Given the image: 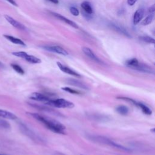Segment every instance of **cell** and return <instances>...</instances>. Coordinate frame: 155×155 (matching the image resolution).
Wrapping results in <instances>:
<instances>
[{"label":"cell","instance_id":"cell-1","mask_svg":"<svg viewBox=\"0 0 155 155\" xmlns=\"http://www.w3.org/2000/svg\"><path fill=\"white\" fill-rule=\"evenodd\" d=\"M36 120L44 124L48 130L58 134H65V127L59 121L35 113H27Z\"/></svg>","mask_w":155,"mask_h":155},{"label":"cell","instance_id":"cell-2","mask_svg":"<svg viewBox=\"0 0 155 155\" xmlns=\"http://www.w3.org/2000/svg\"><path fill=\"white\" fill-rule=\"evenodd\" d=\"M46 104L56 107V108H71L74 107V105L73 102L67 101L65 99L59 98L56 99H50Z\"/></svg>","mask_w":155,"mask_h":155},{"label":"cell","instance_id":"cell-3","mask_svg":"<svg viewBox=\"0 0 155 155\" xmlns=\"http://www.w3.org/2000/svg\"><path fill=\"white\" fill-rule=\"evenodd\" d=\"M93 139H95L96 140H97L98 142H102V143H106V144H108L110 146H112V147H114L115 148H119L120 150H124L125 151H130V150H129L128 148H125L124 147V146L122 145H120L116 142H114L113 141H112L111 140L107 138V137H101V136H97V137H93Z\"/></svg>","mask_w":155,"mask_h":155},{"label":"cell","instance_id":"cell-4","mask_svg":"<svg viewBox=\"0 0 155 155\" xmlns=\"http://www.w3.org/2000/svg\"><path fill=\"white\" fill-rule=\"evenodd\" d=\"M124 100L127 101H128L130 102H131L134 105L140 108L144 114H147V115H150V114H152V110L148 107H147L146 105H145V104H143L141 102H137V101H136L135 100H134L133 99L128 98V97H124Z\"/></svg>","mask_w":155,"mask_h":155},{"label":"cell","instance_id":"cell-5","mask_svg":"<svg viewBox=\"0 0 155 155\" xmlns=\"http://www.w3.org/2000/svg\"><path fill=\"white\" fill-rule=\"evenodd\" d=\"M42 48L47 51L56 53L58 54L63 55V56H67L68 54V53L62 47L59 45H53V46H43Z\"/></svg>","mask_w":155,"mask_h":155},{"label":"cell","instance_id":"cell-6","mask_svg":"<svg viewBox=\"0 0 155 155\" xmlns=\"http://www.w3.org/2000/svg\"><path fill=\"white\" fill-rule=\"evenodd\" d=\"M108 25L110 28H111L113 30L117 31L118 33H121L128 38H131V36L130 35V33L128 32V31L126 30V28H125L123 26H122L118 24L114 23V22H110L108 24Z\"/></svg>","mask_w":155,"mask_h":155},{"label":"cell","instance_id":"cell-7","mask_svg":"<svg viewBox=\"0 0 155 155\" xmlns=\"http://www.w3.org/2000/svg\"><path fill=\"white\" fill-rule=\"evenodd\" d=\"M56 64H57V65L58 66V67L59 68V69L62 71H63V72H64L67 74H68L72 75L73 76H75L76 78H81V76L80 74H79L78 73H77L74 70L71 69L68 67H67V66L62 64L61 62H58Z\"/></svg>","mask_w":155,"mask_h":155},{"label":"cell","instance_id":"cell-8","mask_svg":"<svg viewBox=\"0 0 155 155\" xmlns=\"http://www.w3.org/2000/svg\"><path fill=\"white\" fill-rule=\"evenodd\" d=\"M132 69L136 70L137 71L144 72V73H150V74H153L154 73V70L151 67L148 66L147 64H143V63H140L139 62Z\"/></svg>","mask_w":155,"mask_h":155},{"label":"cell","instance_id":"cell-9","mask_svg":"<svg viewBox=\"0 0 155 155\" xmlns=\"http://www.w3.org/2000/svg\"><path fill=\"white\" fill-rule=\"evenodd\" d=\"M50 13L52 14V15H53L54 17H56L58 19H59V20H61L62 21H64L65 23H66L67 24L73 27V28H79L78 24H76V22H74L73 21H71L70 19L65 18V16H62V15H60L59 13H55V12H51Z\"/></svg>","mask_w":155,"mask_h":155},{"label":"cell","instance_id":"cell-10","mask_svg":"<svg viewBox=\"0 0 155 155\" xmlns=\"http://www.w3.org/2000/svg\"><path fill=\"white\" fill-rule=\"evenodd\" d=\"M4 18L14 27H15V28H18L19 30H25L26 29L25 27L22 24H21L19 22H18V21L15 20L12 17L8 16L7 15H4Z\"/></svg>","mask_w":155,"mask_h":155},{"label":"cell","instance_id":"cell-11","mask_svg":"<svg viewBox=\"0 0 155 155\" xmlns=\"http://www.w3.org/2000/svg\"><path fill=\"white\" fill-rule=\"evenodd\" d=\"M82 51L84 52V53L88 56V58H90L91 60L95 61L97 63H100L101 64L102 62L101 61V60L94 54V53L88 47H84L82 48Z\"/></svg>","mask_w":155,"mask_h":155},{"label":"cell","instance_id":"cell-12","mask_svg":"<svg viewBox=\"0 0 155 155\" xmlns=\"http://www.w3.org/2000/svg\"><path fill=\"white\" fill-rule=\"evenodd\" d=\"M30 98L31 99H33L35 101L45 102V104L50 99L48 96H45V94L40 93H37V92L31 93L30 96Z\"/></svg>","mask_w":155,"mask_h":155},{"label":"cell","instance_id":"cell-13","mask_svg":"<svg viewBox=\"0 0 155 155\" xmlns=\"http://www.w3.org/2000/svg\"><path fill=\"white\" fill-rule=\"evenodd\" d=\"M144 15V9L143 8H138L134 13L133 16V23L136 25L140 22Z\"/></svg>","mask_w":155,"mask_h":155},{"label":"cell","instance_id":"cell-14","mask_svg":"<svg viewBox=\"0 0 155 155\" xmlns=\"http://www.w3.org/2000/svg\"><path fill=\"white\" fill-rule=\"evenodd\" d=\"M4 37L7 40L10 41V42H12L13 44H18V45H23V46H25V44L24 43V42H23L21 39L15 38L13 36L11 35H4Z\"/></svg>","mask_w":155,"mask_h":155},{"label":"cell","instance_id":"cell-15","mask_svg":"<svg viewBox=\"0 0 155 155\" xmlns=\"http://www.w3.org/2000/svg\"><path fill=\"white\" fill-rule=\"evenodd\" d=\"M81 7L84 12L88 15H91L93 13V9L90 2L87 1H84L81 4Z\"/></svg>","mask_w":155,"mask_h":155},{"label":"cell","instance_id":"cell-16","mask_svg":"<svg viewBox=\"0 0 155 155\" xmlns=\"http://www.w3.org/2000/svg\"><path fill=\"white\" fill-rule=\"evenodd\" d=\"M0 117L2 118L12 119V120L16 119L17 118V116L15 114L10 111L2 110H0Z\"/></svg>","mask_w":155,"mask_h":155},{"label":"cell","instance_id":"cell-17","mask_svg":"<svg viewBox=\"0 0 155 155\" xmlns=\"http://www.w3.org/2000/svg\"><path fill=\"white\" fill-rule=\"evenodd\" d=\"M68 83L71 84V85H74L78 87H80L81 88L83 89H87L88 87H87V85L85 84H84V83H82V82L78 81V80H76L74 79H70L69 80H68Z\"/></svg>","mask_w":155,"mask_h":155},{"label":"cell","instance_id":"cell-18","mask_svg":"<svg viewBox=\"0 0 155 155\" xmlns=\"http://www.w3.org/2000/svg\"><path fill=\"white\" fill-rule=\"evenodd\" d=\"M24 59H25L27 62L31 64H39L41 62V60L39 58L28 54L25 56V57Z\"/></svg>","mask_w":155,"mask_h":155},{"label":"cell","instance_id":"cell-19","mask_svg":"<svg viewBox=\"0 0 155 155\" xmlns=\"http://www.w3.org/2000/svg\"><path fill=\"white\" fill-rule=\"evenodd\" d=\"M116 111L122 115H126L128 114L129 110L128 108L125 105H119L116 108Z\"/></svg>","mask_w":155,"mask_h":155},{"label":"cell","instance_id":"cell-20","mask_svg":"<svg viewBox=\"0 0 155 155\" xmlns=\"http://www.w3.org/2000/svg\"><path fill=\"white\" fill-rule=\"evenodd\" d=\"M139 61L136 58H131L130 59L125 62V65L128 67H130L131 68H133L134 66H136L138 64Z\"/></svg>","mask_w":155,"mask_h":155},{"label":"cell","instance_id":"cell-21","mask_svg":"<svg viewBox=\"0 0 155 155\" xmlns=\"http://www.w3.org/2000/svg\"><path fill=\"white\" fill-rule=\"evenodd\" d=\"M154 14H149L142 22L141 24L142 25H147L150 24H151L153 20Z\"/></svg>","mask_w":155,"mask_h":155},{"label":"cell","instance_id":"cell-22","mask_svg":"<svg viewBox=\"0 0 155 155\" xmlns=\"http://www.w3.org/2000/svg\"><path fill=\"white\" fill-rule=\"evenodd\" d=\"M11 67H12V68L18 73L20 74H24V70L18 64H11Z\"/></svg>","mask_w":155,"mask_h":155},{"label":"cell","instance_id":"cell-23","mask_svg":"<svg viewBox=\"0 0 155 155\" xmlns=\"http://www.w3.org/2000/svg\"><path fill=\"white\" fill-rule=\"evenodd\" d=\"M139 39L147 43H150V44H154V39L148 36H139Z\"/></svg>","mask_w":155,"mask_h":155},{"label":"cell","instance_id":"cell-24","mask_svg":"<svg viewBox=\"0 0 155 155\" xmlns=\"http://www.w3.org/2000/svg\"><path fill=\"white\" fill-rule=\"evenodd\" d=\"M62 89L65 91H67L70 93H71V94H78L80 93V92L79 91H77L76 90H74V89H72L70 87H62Z\"/></svg>","mask_w":155,"mask_h":155},{"label":"cell","instance_id":"cell-25","mask_svg":"<svg viewBox=\"0 0 155 155\" xmlns=\"http://www.w3.org/2000/svg\"><path fill=\"white\" fill-rule=\"evenodd\" d=\"M0 127L5 129H8L10 128V125L7 121L4 119H0Z\"/></svg>","mask_w":155,"mask_h":155},{"label":"cell","instance_id":"cell-26","mask_svg":"<svg viewBox=\"0 0 155 155\" xmlns=\"http://www.w3.org/2000/svg\"><path fill=\"white\" fill-rule=\"evenodd\" d=\"M12 54L15 56H17V57L24 58L25 57V56L27 54V53L25 51H16V52H13Z\"/></svg>","mask_w":155,"mask_h":155},{"label":"cell","instance_id":"cell-27","mask_svg":"<svg viewBox=\"0 0 155 155\" xmlns=\"http://www.w3.org/2000/svg\"><path fill=\"white\" fill-rule=\"evenodd\" d=\"M70 12L74 16H78L79 15V10L75 7H71L70 8Z\"/></svg>","mask_w":155,"mask_h":155},{"label":"cell","instance_id":"cell-28","mask_svg":"<svg viewBox=\"0 0 155 155\" xmlns=\"http://www.w3.org/2000/svg\"><path fill=\"white\" fill-rule=\"evenodd\" d=\"M155 11V7L154 5H152L151 7H150L148 9V12L150 13V14H154V12Z\"/></svg>","mask_w":155,"mask_h":155},{"label":"cell","instance_id":"cell-29","mask_svg":"<svg viewBox=\"0 0 155 155\" xmlns=\"http://www.w3.org/2000/svg\"><path fill=\"white\" fill-rule=\"evenodd\" d=\"M137 0H127V4L130 5V6H132L136 2H137Z\"/></svg>","mask_w":155,"mask_h":155},{"label":"cell","instance_id":"cell-30","mask_svg":"<svg viewBox=\"0 0 155 155\" xmlns=\"http://www.w3.org/2000/svg\"><path fill=\"white\" fill-rule=\"evenodd\" d=\"M6 1H7L9 3H10L11 4L15 6H18V4H16V2L14 0H6Z\"/></svg>","mask_w":155,"mask_h":155},{"label":"cell","instance_id":"cell-31","mask_svg":"<svg viewBox=\"0 0 155 155\" xmlns=\"http://www.w3.org/2000/svg\"><path fill=\"white\" fill-rule=\"evenodd\" d=\"M47 1L51 2L53 3V4H57L59 3V1L58 0H47Z\"/></svg>","mask_w":155,"mask_h":155},{"label":"cell","instance_id":"cell-32","mask_svg":"<svg viewBox=\"0 0 155 155\" xmlns=\"http://www.w3.org/2000/svg\"><path fill=\"white\" fill-rule=\"evenodd\" d=\"M4 68V65L0 61V68Z\"/></svg>","mask_w":155,"mask_h":155},{"label":"cell","instance_id":"cell-33","mask_svg":"<svg viewBox=\"0 0 155 155\" xmlns=\"http://www.w3.org/2000/svg\"><path fill=\"white\" fill-rule=\"evenodd\" d=\"M0 155H6V154H1L0 153Z\"/></svg>","mask_w":155,"mask_h":155}]
</instances>
